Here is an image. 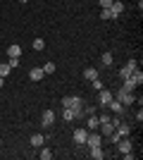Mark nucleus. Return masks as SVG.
<instances>
[{
    "label": "nucleus",
    "instance_id": "f257e3e1",
    "mask_svg": "<svg viewBox=\"0 0 143 160\" xmlns=\"http://www.w3.org/2000/svg\"><path fill=\"white\" fill-rule=\"evenodd\" d=\"M62 108H72V110H74L76 112V117H83V100L79 98V96H64V98H62Z\"/></svg>",
    "mask_w": 143,
    "mask_h": 160
},
{
    "label": "nucleus",
    "instance_id": "f03ea898",
    "mask_svg": "<svg viewBox=\"0 0 143 160\" xmlns=\"http://www.w3.org/2000/svg\"><path fill=\"white\" fill-rule=\"evenodd\" d=\"M112 96H115V98L119 100L124 108H129V105H134V103H136V96L129 93V91H124V88H119V91H117V93H112Z\"/></svg>",
    "mask_w": 143,
    "mask_h": 160
},
{
    "label": "nucleus",
    "instance_id": "7ed1b4c3",
    "mask_svg": "<svg viewBox=\"0 0 143 160\" xmlns=\"http://www.w3.org/2000/svg\"><path fill=\"white\" fill-rule=\"evenodd\" d=\"M136 67H138V62L134 60V58H131V60L126 62V65H124L122 69H119V79H129V77H131V72H134Z\"/></svg>",
    "mask_w": 143,
    "mask_h": 160
},
{
    "label": "nucleus",
    "instance_id": "20e7f679",
    "mask_svg": "<svg viewBox=\"0 0 143 160\" xmlns=\"http://www.w3.org/2000/svg\"><path fill=\"white\" fill-rule=\"evenodd\" d=\"M83 146H88V148H93V146H102V134H93V132H88V136H86V143Z\"/></svg>",
    "mask_w": 143,
    "mask_h": 160
},
{
    "label": "nucleus",
    "instance_id": "39448f33",
    "mask_svg": "<svg viewBox=\"0 0 143 160\" xmlns=\"http://www.w3.org/2000/svg\"><path fill=\"white\" fill-rule=\"evenodd\" d=\"M107 108H110V112H112V115H122V117H124V105H122V103H119L117 98H112V100H110V103H107Z\"/></svg>",
    "mask_w": 143,
    "mask_h": 160
},
{
    "label": "nucleus",
    "instance_id": "423d86ee",
    "mask_svg": "<svg viewBox=\"0 0 143 160\" xmlns=\"http://www.w3.org/2000/svg\"><path fill=\"white\" fill-rule=\"evenodd\" d=\"M98 93H100V96H98V100H100V105H102V108H107V103L115 98V96H112V91H107V88H100Z\"/></svg>",
    "mask_w": 143,
    "mask_h": 160
},
{
    "label": "nucleus",
    "instance_id": "0eeeda50",
    "mask_svg": "<svg viewBox=\"0 0 143 160\" xmlns=\"http://www.w3.org/2000/svg\"><path fill=\"white\" fill-rule=\"evenodd\" d=\"M41 122H43V127H53V124H55V112H53V110H45V112H43V117H41Z\"/></svg>",
    "mask_w": 143,
    "mask_h": 160
},
{
    "label": "nucleus",
    "instance_id": "6e6552de",
    "mask_svg": "<svg viewBox=\"0 0 143 160\" xmlns=\"http://www.w3.org/2000/svg\"><path fill=\"white\" fill-rule=\"evenodd\" d=\"M86 136H88V129H76L74 132V143L83 146V143H86Z\"/></svg>",
    "mask_w": 143,
    "mask_h": 160
},
{
    "label": "nucleus",
    "instance_id": "1a4fd4ad",
    "mask_svg": "<svg viewBox=\"0 0 143 160\" xmlns=\"http://www.w3.org/2000/svg\"><path fill=\"white\" fill-rule=\"evenodd\" d=\"M86 117H88V120H86V129H88V132H95V129H98V124H100V122H98V115H86Z\"/></svg>",
    "mask_w": 143,
    "mask_h": 160
},
{
    "label": "nucleus",
    "instance_id": "9d476101",
    "mask_svg": "<svg viewBox=\"0 0 143 160\" xmlns=\"http://www.w3.org/2000/svg\"><path fill=\"white\" fill-rule=\"evenodd\" d=\"M98 77H100V74H98V69H95V67H86V69H83V79L88 81H93V79H98Z\"/></svg>",
    "mask_w": 143,
    "mask_h": 160
},
{
    "label": "nucleus",
    "instance_id": "9b49d317",
    "mask_svg": "<svg viewBox=\"0 0 143 160\" xmlns=\"http://www.w3.org/2000/svg\"><path fill=\"white\" fill-rule=\"evenodd\" d=\"M110 10H112V14H115V19H119V14L124 12V2L122 0H115V2L110 5Z\"/></svg>",
    "mask_w": 143,
    "mask_h": 160
},
{
    "label": "nucleus",
    "instance_id": "f8f14e48",
    "mask_svg": "<svg viewBox=\"0 0 143 160\" xmlns=\"http://www.w3.org/2000/svg\"><path fill=\"white\" fill-rule=\"evenodd\" d=\"M43 77H45V72H43V67H34V69L29 72V79H31V81H41Z\"/></svg>",
    "mask_w": 143,
    "mask_h": 160
},
{
    "label": "nucleus",
    "instance_id": "ddd939ff",
    "mask_svg": "<svg viewBox=\"0 0 143 160\" xmlns=\"http://www.w3.org/2000/svg\"><path fill=\"white\" fill-rule=\"evenodd\" d=\"M43 141H45V134H34V136L29 139V143H31L34 148H41V146H43Z\"/></svg>",
    "mask_w": 143,
    "mask_h": 160
},
{
    "label": "nucleus",
    "instance_id": "4468645a",
    "mask_svg": "<svg viewBox=\"0 0 143 160\" xmlns=\"http://www.w3.org/2000/svg\"><path fill=\"white\" fill-rule=\"evenodd\" d=\"M88 155H91L93 160H102V158H105V153H102V146H93Z\"/></svg>",
    "mask_w": 143,
    "mask_h": 160
},
{
    "label": "nucleus",
    "instance_id": "2eb2a0df",
    "mask_svg": "<svg viewBox=\"0 0 143 160\" xmlns=\"http://www.w3.org/2000/svg\"><path fill=\"white\" fill-rule=\"evenodd\" d=\"M7 58H21V46H17V43L10 46L7 48Z\"/></svg>",
    "mask_w": 143,
    "mask_h": 160
},
{
    "label": "nucleus",
    "instance_id": "dca6fc26",
    "mask_svg": "<svg viewBox=\"0 0 143 160\" xmlns=\"http://www.w3.org/2000/svg\"><path fill=\"white\" fill-rule=\"evenodd\" d=\"M131 81H134L136 86H141V84H143V72L138 69V67L134 69V72H131Z\"/></svg>",
    "mask_w": 143,
    "mask_h": 160
},
{
    "label": "nucleus",
    "instance_id": "f3484780",
    "mask_svg": "<svg viewBox=\"0 0 143 160\" xmlns=\"http://www.w3.org/2000/svg\"><path fill=\"white\" fill-rule=\"evenodd\" d=\"M62 117L67 122H72V120H76V112L72 110V108H62Z\"/></svg>",
    "mask_w": 143,
    "mask_h": 160
},
{
    "label": "nucleus",
    "instance_id": "a211bd4d",
    "mask_svg": "<svg viewBox=\"0 0 143 160\" xmlns=\"http://www.w3.org/2000/svg\"><path fill=\"white\" fill-rule=\"evenodd\" d=\"M115 132L119 134V136H129V124H124V122H119L115 127Z\"/></svg>",
    "mask_w": 143,
    "mask_h": 160
},
{
    "label": "nucleus",
    "instance_id": "6ab92c4d",
    "mask_svg": "<svg viewBox=\"0 0 143 160\" xmlns=\"http://www.w3.org/2000/svg\"><path fill=\"white\" fill-rule=\"evenodd\" d=\"M124 81V91H129V93H134V91H136V84H134V81H131V77H129V79H122Z\"/></svg>",
    "mask_w": 143,
    "mask_h": 160
},
{
    "label": "nucleus",
    "instance_id": "aec40b11",
    "mask_svg": "<svg viewBox=\"0 0 143 160\" xmlns=\"http://www.w3.org/2000/svg\"><path fill=\"white\" fill-rule=\"evenodd\" d=\"M100 62H102V65H105V67H110V65H112V62H115V55H112V53H102Z\"/></svg>",
    "mask_w": 143,
    "mask_h": 160
},
{
    "label": "nucleus",
    "instance_id": "412c9836",
    "mask_svg": "<svg viewBox=\"0 0 143 160\" xmlns=\"http://www.w3.org/2000/svg\"><path fill=\"white\" fill-rule=\"evenodd\" d=\"M38 158H41V160H50V158H53V151H50V148H43L41 153H38Z\"/></svg>",
    "mask_w": 143,
    "mask_h": 160
},
{
    "label": "nucleus",
    "instance_id": "4be33fe9",
    "mask_svg": "<svg viewBox=\"0 0 143 160\" xmlns=\"http://www.w3.org/2000/svg\"><path fill=\"white\" fill-rule=\"evenodd\" d=\"M100 19H115V14H112V10H100Z\"/></svg>",
    "mask_w": 143,
    "mask_h": 160
},
{
    "label": "nucleus",
    "instance_id": "5701e85b",
    "mask_svg": "<svg viewBox=\"0 0 143 160\" xmlns=\"http://www.w3.org/2000/svg\"><path fill=\"white\" fill-rule=\"evenodd\" d=\"M10 69H12V67L7 65V62H0V77H7V74H10Z\"/></svg>",
    "mask_w": 143,
    "mask_h": 160
},
{
    "label": "nucleus",
    "instance_id": "b1692460",
    "mask_svg": "<svg viewBox=\"0 0 143 160\" xmlns=\"http://www.w3.org/2000/svg\"><path fill=\"white\" fill-rule=\"evenodd\" d=\"M45 48V41L43 38H34V50H43Z\"/></svg>",
    "mask_w": 143,
    "mask_h": 160
},
{
    "label": "nucleus",
    "instance_id": "393cba45",
    "mask_svg": "<svg viewBox=\"0 0 143 160\" xmlns=\"http://www.w3.org/2000/svg\"><path fill=\"white\" fill-rule=\"evenodd\" d=\"M43 72H45V74H53L55 72V62H45V65H43Z\"/></svg>",
    "mask_w": 143,
    "mask_h": 160
},
{
    "label": "nucleus",
    "instance_id": "a878e982",
    "mask_svg": "<svg viewBox=\"0 0 143 160\" xmlns=\"http://www.w3.org/2000/svg\"><path fill=\"white\" fill-rule=\"evenodd\" d=\"M91 86H93L95 91H100V88H105V86H102V81H100V79H93V81H91Z\"/></svg>",
    "mask_w": 143,
    "mask_h": 160
},
{
    "label": "nucleus",
    "instance_id": "bb28decb",
    "mask_svg": "<svg viewBox=\"0 0 143 160\" xmlns=\"http://www.w3.org/2000/svg\"><path fill=\"white\" fill-rule=\"evenodd\" d=\"M98 2H100V10H107V7L112 5V2H115V0H98Z\"/></svg>",
    "mask_w": 143,
    "mask_h": 160
},
{
    "label": "nucleus",
    "instance_id": "cd10ccee",
    "mask_svg": "<svg viewBox=\"0 0 143 160\" xmlns=\"http://www.w3.org/2000/svg\"><path fill=\"white\" fill-rule=\"evenodd\" d=\"M7 65L12 67V69H14V67H19V58H10V62H7Z\"/></svg>",
    "mask_w": 143,
    "mask_h": 160
},
{
    "label": "nucleus",
    "instance_id": "c85d7f7f",
    "mask_svg": "<svg viewBox=\"0 0 143 160\" xmlns=\"http://www.w3.org/2000/svg\"><path fill=\"white\" fill-rule=\"evenodd\" d=\"M2 84H5V77H0V88H2Z\"/></svg>",
    "mask_w": 143,
    "mask_h": 160
},
{
    "label": "nucleus",
    "instance_id": "c756f323",
    "mask_svg": "<svg viewBox=\"0 0 143 160\" xmlns=\"http://www.w3.org/2000/svg\"><path fill=\"white\" fill-rule=\"evenodd\" d=\"M19 2H21V5H26V2H29V0H19Z\"/></svg>",
    "mask_w": 143,
    "mask_h": 160
}]
</instances>
